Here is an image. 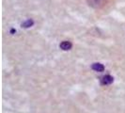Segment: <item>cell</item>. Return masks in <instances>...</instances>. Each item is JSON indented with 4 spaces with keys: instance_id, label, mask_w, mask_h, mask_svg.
Wrapping results in <instances>:
<instances>
[{
    "instance_id": "obj_5",
    "label": "cell",
    "mask_w": 125,
    "mask_h": 113,
    "mask_svg": "<svg viewBox=\"0 0 125 113\" xmlns=\"http://www.w3.org/2000/svg\"><path fill=\"white\" fill-rule=\"evenodd\" d=\"M33 25H34V21H33L32 19H28V20H26L25 22H24V23L22 24V26L25 27V28H27V27L32 26Z\"/></svg>"
},
{
    "instance_id": "obj_4",
    "label": "cell",
    "mask_w": 125,
    "mask_h": 113,
    "mask_svg": "<svg viewBox=\"0 0 125 113\" xmlns=\"http://www.w3.org/2000/svg\"><path fill=\"white\" fill-rule=\"evenodd\" d=\"M91 68L95 72H104V66L102 63H93Z\"/></svg>"
},
{
    "instance_id": "obj_2",
    "label": "cell",
    "mask_w": 125,
    "mask_h": 113,
    "mask_svg": "<svg viewBox=\"0 0 125 113\" xmlns=\"http://www.w3.org/2000/svg\"><path fill=\"white\" fill-rule=\"evenodd\" d=\"M59 47L64 51H68L70 49H72V47H73V44L69 42V41H64L62 42L61 44H59Z\"/></svg>"
},
{
    "instance_id": "obj_1",
    "label": "cell",
    "mask_w": 125,
    "mask_h": 113,
    "mask_svg": "<svg viewBox=\"0 0 125 113\" xmlns=\"http://www.w3.org/2000/svg\"><path fill=\"white\" fill-rule=\"evenodd\" d=\"M87 2H88V6L96 10L104 8L106 4V0H87Z\"/></svg>"
},
{
    "instance_id": "obj_3",
    "label": "cell",
    "mask_w": 125,
    "mask_h": 113,
    "mask_svg": "<svg viewBox=\"0 0 125 113\" xmlns=\"http://www.w3.org/2000/svg\"><path fill=\"white\" fill-rule=\"evenodd\" d=\"M113 81H114V78H113L111 75H107L104 76V77L102 78L101 83H102L103 85H109V84H111Z\"/></svg>"
}]
</instances>
